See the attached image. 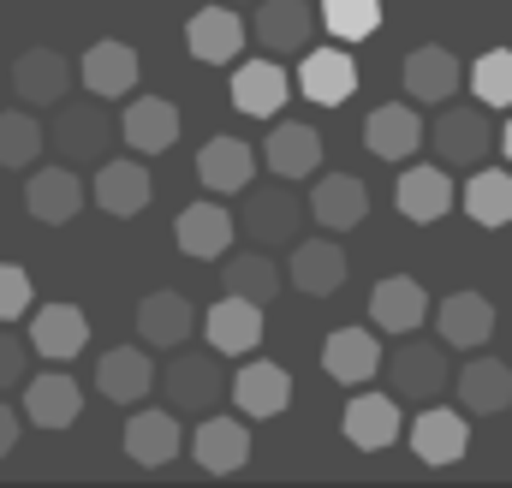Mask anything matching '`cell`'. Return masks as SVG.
Returning <instances> with one entry per match:
<instances>
[{
	"mask_svg": "<svg viewBox=\"0 0 512 488\" xmlns=\"http://www.w3.org/2000/svg\"><path fill=\"white\" fill-rule=\"evenodd\" d=\"M471 447V429H465V411L453 405H423L417 423H411V453L423 465H459Z\"/></svg>",
	"mask_w": 512,
	"mask_h": 488,
	"instance_id": "5bb4252c",
	"label": "cell"
},
{
	"mask_svg": "<svg viewBox=\"0 0 512 488\" xmlns=\"http://www.w3.org/2000/svg\"><path fill=\"white\" fill-rule=\"evenodd\" d=\"M24 369H30V340H18V334H6V328H0V393H6V387H18V381H24Z\"/></svg>",
	"mask_w": 512,
	"mask_h": 488,
	"instance_id": "7bdbcfd3",
	"label": "cell"
},
{
	"mask_svg": "<svg viewBox=\"0 0 512 488\" xmlns=\"http://www.w3.org/2000/svg\"><path fill=\"white\" fill-rule=\"evenodd\" d=\"M149 167L143 161H102L96 167V203L114 215V221H131V215H143L149 209Z\"/></svg>",
	"mask_w": 512,
	"mask_h": 488,
	"instance_id": "1f68e13d",
	"label": "cell"
},
{
	"mask_svg": "<svg viewBox=\"0 0 512 488\" xmlns=\"http://www.w3.org/2000/svg\"><path fill=\"white\" fill-rule=\"evenodd\" d=\"M84 346H90V316L78 304H42V310H30V352H42L54 364H72Z\"/></svg>",
	"mask_w": 512,
	"mask_h": 488,
	"instance_id": "7c38bea8",
	"label": "cell"
},
{
	"mask_svg": "<svg viewBox=\"0 0 512 488\" xmlns=\"http://www.w3.org/2000/svg\"><path fill=\"white\" fill-rule=\"evenodd\" d=\"M173 239L197 262H221L233 250V209H221V203H185L179 221H173Z\"/></svg>",
	"mask_w": 512,
	"mask_h": 488,
	"instance_id": "44dd1931",
	"label": "cell"
},
{
	"mask_svg": "<svg viewBox=\"0 0 512 488\" xmlns=\"http://www.w3.org/2000/svg\"><path fill=\"white\" fill-rule=\"evenodd\" d=\"M179 447H185V435H179V411L167 405V411H131L126 417V453L137 465H149V471H161V465H173L179 459Z\"/></svg>",
	"mask_w": 512,
	"mask_h": 488,
	"instance_id": "484cf974",
	"label": "cell"
},
{
	"mask_svg": "<svg viewBox=\"0 0 512 488\" xmlns=\"http://www.w3.org/2000/svg\"><path fill=\"white\" fill-rule=\"evenodd\" d=\"M417 143H423L417 108L387 102V108H376V114L364 120V149H370L376 161H405V155H417Z\"/></svg>",
	"mask_w": 512,
	"mask_h": 488,
	"instance_id": "d590c367",
	"label": "cell"
},
{
	"mask_svg": "<svg viewBox=\"0 0 512 488\" xmlns=\"http://www.w3.org/2000/svg\"><path fill=\"white\" fill-rule=\"evenodd\" d=\"M137 72H143V60H137V48L126 42H90V54H84V66H78V78H84V90L96 96V102H120L137 90Z\"/></svg>",
	"mask_w": 512,
	"mask_h": 488,
	"instance_id": "2e32d148",
	"label": "cell"
},
{
	"mask_svg": "<svg viewBox=\"0 0 512 488\" xmlns=\"http://www.w3.org/2000/svg\"><path fill=\"white\" fill-rule=\"evenodd\" d=\"M185 48H191V60H203V66H227V60H239V48H245V18H239L233 6H203V12H191Z\"/></svg>",
	"mask_w": 512,
	"mask_h": 488,
	"instance_id": "e0dca14e",
	"label": "cell"
},
{
	"mask_svg": "<svg viewBox=\"0 0 512 488\" xmlns=\"http://www.w3.org/2000/svg\"><path fill=\"white\" fill-rule=\"evenodd\" d=\"M304 197L292 191V179H268V185H245V209H239V227L251 233L262 250H274V244H292L298 239V227H304Z\"/></svg>",
	"mask_w": 512,
	"mask_h": 488,
	"instance_id": "6da1fadb",
	"label": "cell"
},
{
	"mask_svg": "<svg viewBox=\"0 0 512 488\" xmlns=\"http://www.w3.org/2000/svg\"><path fill=\"white\" fill-rule=\"evenodd\" d=\"M30 274L18 268V262H0V322H18V316H30Z\"/></svg>",
	"mask_w": 512,
	"mask_h": 488,
	"instance_id": "b9f144b4",
	"label": "cell"
},
{
	"mask_svg": "<svg viewBox=\"0 0 512 488\" xmlns=\"http://www.w3.org/2000/svg\"><path fill=\"white\" fill-rule=\"evenodd\" d=\"M12 447H18V411H12V405H0V459H6Z\"/></svg>",
	"mask_w": 512,
	"mask_h": 488,
	"instance_id": "ee69618b",
	"label": "cell"
},
{
	"mask_svg": "<svg viewBox=\"0 0 512 488\" xmlns=\"http://www.w3.org/2000/svg\"><path fill=\"white\" fill-rule=\"evenodd\" d=\"M48 137H54V149H60L72 167H78V161H102V155H108V143H114V120H108V108L66 102Z\"/></svg>",
	"mask_w": 512,
	"mask_h": 488,
	"instance_id": "9c48e42d",
	"label": "cell"
},
{
	"mask_svg": "<svg viewBox=\"0 0 512 488\" xmlns=\"http://www.w3.org/2000/svg\"><path fill=\"white\" fill-rule=\"evenodd\" d=\"M435 328H441V346L477 352V346L495 340V304H489L483 292H453V298H441Z\"/></svg>",
	"mask_w": 512,
	"mask_h": 488,
	"instance_id": "d4e9b609",
	"label": "cell"
},
{
	"mask_svg": "<svg viewBox=\"0 0 512 488\" xmlns=\"http://www.w3.org/2000/svg\"><path fill=\"white\" fill-rule=\"evenodd\" d=\"M36 155H42V125L30 120L24 108H12V114H0V167H36Z\"/></svg>",
	"mask_w": 512,
	"mask_h": 488,
	"instance_id": "ab89813d",
	"label": "cell"
},
{
	"mask_svg": "<svg viewBox=\"0 0 512 488\" xmlns=\"http://www.w3.org/2000/svg\"><path fill=\"white\" fill-rule=\"evenodd\" d=\"M512 405V369L501 358H471L459 369V411L471 417H501Z\"/></svg>",
	"mask_w": 512,
	"mask_h": 488,
	"instance_id": "d6a6232c",
	"label": "cell"
},
{
	"mask_svg": "<svg viewBox=\"0 0 512 488\" xmlns=\"http://www.w3.org/2000/svg\"><path fill=\"white\" fill-rule=\"evenodd\" d=\"M393 203H399V215H405V221L429 227V221H441V215L459 203V191H453L447 167H405V173H399V185H393Z\"/></svg>",
	"mask_w": 512,
	"mask_h": 488,
	"instance_id": "cb8c5ba5",
	"label": "cell"
},
{
	"mask_svg": "<svg viewBox=\"0 0 512 488\" xmlns=\"http://www.w3.org/2000/svg\"><path fill=\"white\" fill-rule=\"evenodd\" d=\"M203 340L215 346V358H251L262 346V304L227 292L209 316H203Z\"/></svg>",
	"mask_w": 512,
	"mask_h": 488,
	"instance_id": "5b68a950",
	"label": "cell"
},
{
	"mask_svg": "<svg viewBox=\"0 0 512 488\" xmlns=\"http://www.w3.org/2000/svg\"><path fill=\"white\" fill-rule=\"evenodd\" d=\"M435 155H441V167H483L489 155H495V125L483 108H447L441 120H435Z\"/></svg>",
	"mask_w": 512,
	"mask_h": 488,
	"instance_id": "3957f363",
	"label": "cell"
},
{
	"mask_svg": "<svg viewBox=\"0 0 512 488\" xmlns=\"http://www.w3.org/2000/svg\"><path fill=\"white\" fill-rule=\"evenodd\" d=\"M387 381H393V393L399 399H417V405H429V399H441L447 393V346H399L393 358H387Z\"/></svg>",
	"mask_w": 512,
	"mask_h": 488,
	"instance_id": "30bf717a",
	"label": "cell"
},
{
	"mask_svg": "<svg viewBox=\"0 0 512 488\" xmlns=\"http://www.w3.org/2000/svg\"><path fill=\"white\" fill-rule=\"evenodd\" d=\"M221 286L251 298V304H268V298H280V262L268 250H239L221 262Z\"/></svg>",
	"mask_w": 512,
	"mask_h": 488,
	"instance_id": "74e56055",
	"label": "cell"
},
{
	"mask_svg": "<svg viewBox=\"0 0 512 488\" xmlns=\"http://www.w3.org/2000/svg\"><path fill=\"white\" fill-rule=\"evenodd\" d=\"M459 203H465V215L477 227H507L512 221V167H477L465 179Z\"/></svg>",
	"mask_w": 512,
	"mask_h": 488,
	"instance_id": "8d00e7d4",
	"label": "cell"
},
{
	"mask_svg": "<svg viewBox=\"0 0 512 488\" xmlns=\"http://www.w3.org/2000/svg\"><path fill=\"white\" fill-rule=\"evenodd\" d=\"M251 30L268 54H304L316 36V6L310 0H256Z\"/></svg>",
	"mask_w": 512,
	"mask_h": 488,
	"instance_id": "52a82bcc",
	"label": "cell"
},
{
	"mask_svg": "<svg viewBox=\"0 0 512 488\" xmlns=\"http://www.w3.org/2000/svg\"><path fill=\"white\" fill-rule=\"evenodd\" d=\"M292 102V78L280 60H245L233 66V108L251 120H280V108Z\"/></svg>",
	"mask_w": 512,
	"mask_h": 488,
	"instance_id": "ba28073f",
	"label": "cell"
},
{
	"mask_svg": "<svg viewBox=\"0 0 512 488\" xmlns=\"http://www.w3.org/2000/svg\"><path fill=\"white\" fill-rule=\"evenodd\" d=\"M346 274H352V262H346V250L334 244V233H322V239L292 244L286 280H292L298 292H310V298H334V292L346 286Z\"/></svg>",
	"mask_w": 512,
	"mask_h": 488,
	"instance_id": "8992f818",
	"label": "cell"
},
{
	"mask_svg": "<svg viewBox=\"0 0 512 488\" xmlns=\"http://www.w3.org/2000/svg\"><path fill=\"white\" fill-rule=\"evenodd\" d=\"M84 411V387L66 375V369H42L24 381V417L36 429H72Z\"/></svg>",
	"mask_w": 512,
	"mask_h": 488,
	"instance_id": "4fadbf2b",
	"label": "cell"
},
{
	"mask_svg": "<svg viewBox=\"0 0 512 488\" xmlns=\"http://www.w3.org/2000/svg\"><path fill=\"white\" fill-rule=\"evenodd\" d=\"M304 209H310V221H316L322 233H352V227H364V215H370V191H364V179H352V173H322V179L310 185Z\"/></svg>",
	"mask_w": 512,
	"mask_h": 488,
	"instance_id": "277c9868",
	"label": "cell"
},
{
	"mask_svg": "<svg viewBox=\"0 0 512 488\" xmlns=\"http://www.w3.org/2000/svg\"><path fill=\"white\" fill-rule=\"evenodd\" d=\"M233 405L245 417H280L292 405V375L268 358H251V364L233 375Z\"/></svg>",
	"mask_w": 512,
	"mask_h": 488,
	"instance_id": "f546056e",
	"label": "cell"
},
{
	"mask_svg": "<svg viewBox=\"0 0 512 488\" xmlns=\"http://www.w3.org/2000/svg\"><path fill=\"white\" fill-rule=\"evenodd\" d=\"M471 96L483 108H512V48H489L471 66Z\"/></svg>",
	"mask_w": 512,
	"mask_h": 488,
	"instance_id": "60d3db41",
	"label": "cell"
},
{
	"mask_svg": "<svg viewBox=\"0 0 512 488\" xmlns=\"http://www.w3.org/2000/svg\"><path fill=\"white\" fill-rule=\"evenodd\" d=\"M298 90H304L316 108H340V102H352V90H358V60H352L346 48H310L304 66H298Z\"/></svg>",
	"mask_w": 512,
	"mask_h": 488,
	"instance_id": "ac0fdd59",
	"label": "cell"
},
{
	"mask_svg": "<svg viewBox=\"0 0 512 488\" xmlns=\"http://www.w3.org/2000/svg\"><path fill=\"white\" fill-rule=\"evenodd\" d=\"M191 334H197V310H191L185 292H149V298L137 304V340H143V346L179 352Z\"/></svg>",
	"mask_w": 512,
	"mask_h": 488,
	"instance_id": "ffe728a7",
	"label": "cell"
},
{
	"mask_svg": "<svg viewBox=\"0 0 512 488\" xmlns=\"http://www.w3.org/2000/svg\"><path fill=\"white\" fill-rule=\"evenodd\" d=\"M316 18L328 24V36H340V42H364V36L382 30V0H322Z\"/></svg>",
	"mask_w": 512,
	"mask_h": 488,
	"instance_id": "f35d334b",
	"label": "cell"
},
{
	"mask_svg": "<svg viewBox=\"0 0 512 488\" xmlns=\"http://www.w3.org/2000/svg\"><path fill=\"white\" fill-rule=\"evenodd\" d=\"M501 155H507V167H512V120H507V131H501Z\"/></svg>",
	"mask_w": 512,
	"mask_h": 488,
	"instance_id": "f6af8a7d",
	"label": "cell"
},
{
	"mask_svg": "<svg viewBox=\"0 0 512 488\" xmlns=\"http://www.w3.org/2000/svg\"><path fill=\"white\" fill-rule=\"evenodd\" d=\"M24 209H30L42 227H66V221L84 209V179L72 173V161H66V167H36L30 185H24Z\"/></svg>",
	"mask_w": 512,
	"mask_h": 488,
	"instance_id": "d6986e66",
	"label": "cell"
},
{
	"mask_svg": "<svg viewBox=\"0 0 512 488\" xmlns=\"http://www.w3.org/2000/svg\"><path fill=\"white\" fill-rule=\"evenodd\" d=\"M12 90H18V102H30V108H60L66 90H72V66H66V54H54V48H30V54H18V66H12Z\"/></svg>",
	"mask_w": 512,
	"mask_h": 488,
	"instance_id": "603a6c76",
	"label": "cell"
},
{
	"mask_svg": "<svg viewBox=\"0 0 512 488\" xmlns=\"http://www.w3.org/2000/svg\"><path fill=\"white\" fill-rule=\"evenodd\" d=\"M120 137H126L137 155H161V149L179 143V108L161 102V96H137L126 108V120H120Z\"/></svg>",
	"mask_w": 512,
	"mask_h": 488,
	"instance_id": "e575fe53",
	"label": "cell"
},
{
	"mask_svg": "<svg viewBox=\"0 0 512 488\" xmlns=\"http://www.w3.org/2000/svg\"><path fill=\"white\" fill-rule=\"evenodd\" d=\"M399 429H405V417H399V399L393 393H358L346 405V441L358 453H387L399 441Z\"/></svg>",
	"mask_w": 512,
	"mask_h": 488,
	"instance_id": "4316f807",
	"label": "cell"
},
{
	"mask_svg": "<svg viewBox=\"0 0 512 488\" xmlns=\"http://www.w3.org/2000/svg\"><path fill=\"white\" fill-rule=\"evenodd\" d=\"M322 369L340 381V387H364L376 369H382V346L370 328H334L322 340Z\"/></svg>",
	"mask_w": 512,
	"mask_h": 488,
	"instance_id": "f1b7e54d",
	"label": "cell"
},
{
	"mask_svg": "<svg viewBox=\"0 0 512 488\" xmlns=\"http://www.w3.org/2000/svg\"><path fill=\"white\" fill-rule=\"evenodd\" d=\"M191 453H197V465H203L209 477H233V471H245V459H251V429H245L239 417L203 411V423H197V435H191Z\"/></svg>",
	"mask_w": 512,
	"mask_h": 488,
	"instance_id": "9a60e30c",
	"label": "cell"
},
{
	"mask_svg": "<svg viewBox=\"0 0 512 488\" xmlns=\"http://www.w3.org/2000/svg\"><path fill=\"white\" fill-rule=\"evenodd\" d=\"M197 179H203V191H215V197L245 191L256 179V149L245 137H209L203 155H197Z\"/></svg>",
	"mask_w": 512,
	"mask_h": 488,
	"instance_id": "83f0119b",
	"label": "cell"
},
{
	"mask_svg": "<svg viewBox=\"0 0 512 488\" xmlns=\"http://www.w3.org/2000/svg\"><path fill=\"white\" fill-rule=\"evenodd\" d=\"M262 161H268L274 179H316V167H322V137H316V125L274 120L268 125V143H262Z\"/></svg>",
	"mask_w": 512,
	"mask_h": 488,
	"instance_id": "8fae6325",
	"label": "cell"
},
{
	"mask_svg": "<svg viewBox=\"0 0 512 488\" xmlns=\"http://www.w3.org/2000/svg\"><path fill=\"white\" fill-rule=\"evenodd\" d=\"M96 387H102V399H114V405H143V393L155 387L149 352H143V346H114V352L96 364Z\"/></svg>",
	"mask_w": 512,
	"mask_h": 488,
	"instance_id": "836d02e7",
	"label": "cell"
},
{
	"mask_svg": "<svg viewBox=\"0 0 512 488\" xmlns=\"http://www.w3.org/2000/svg\"><path fill=\"white\" fill-rule=\"evenodd\" d=\"M155 381H161L167 405H173V411H191V417L215 411V399L227 393V381H221V364H215L209 352H185V346L167 358V369H161Z\"/></svg>",
	"mask_w": 512,
	"mask_h": 488,
	"instance_id": "7a4b0ae2",
	"label": "cell"
},
{
	"mask_svg": "<svg viewBox=\"0 0 512 488\" xmlns=\"http://www.w3.org/2000/svg\"><path fill=\"white\" fill-rule=\"evenodd\" d=\"M423 316H429L423 280H411V274H387V280H376V292H370V322H376L382 334H417Z\"/></svg>",
	"mask_w": 512,
	"mask_h": 488,
	"instance_id": "7402d4cb",
	"label": "cell"
},
{
	"mask_svg": "<svg viewBox=\"0 0 512 488\" xmlns=\"http://www.w3.org/2000/svg\"><path fill=\"white\" fill-rule=\"evenodd\" d=\"M405 96L411 102H453V90H459V60L441 48V42H423V48H411L405 54Z\"/></svg>",
	"mask_w": 512,
	"mask_h": 488,
	"instance_id": "4dcf8cb0",
	"label": "cell"
}]
</instances>
